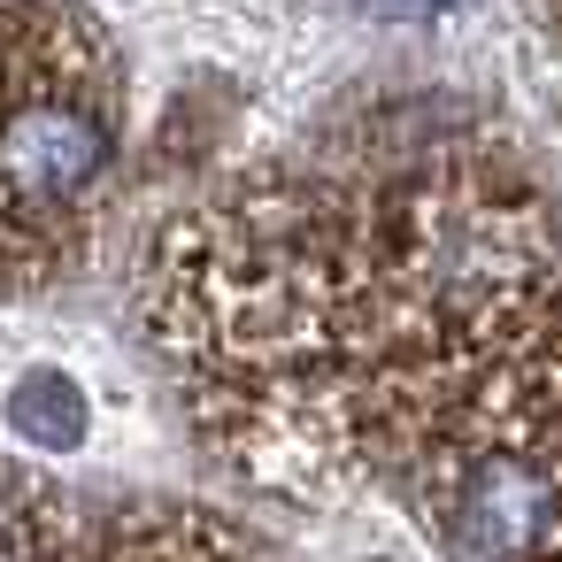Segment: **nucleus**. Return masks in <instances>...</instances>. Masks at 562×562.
I'll return each mask as SVG.
<instances>
[{"instance_id": "obj_3", "label": "nucleus", "mask_w": 562, "mask_h": 562, "mask_svg": "<svg viewBox=\"0 0 562 562\" xmlns=\"http://www.w3.org/2000/svg\"><path fill=\"white\" fill-rule=\"evenodd\" d=\"M9 424L32 439V447H78L86 439V393H78V378H63V370H24L16 378V393H9Z\"/></svg>"}, {"instance_id": "obj_1", "label": "nucleus", "mask_w": 562, "mask_h": 562, "mask_svg": "<svg viewBox=\"0 0 562 562\" xmlns=\"http://www.w3.org/2000/svg\"><path fill=\"white\" fill-rule=\"evenodd\" d=\"M109 170V124L86 101H32L0 124V193L24 209H63Z\"/></svg>"}, {"instance_id": "obj_2", "label": "nucleus", "mask_w": 562, "mask_h": 562, "mask_svg": "<svg viewBox=\"0 0 562 562\" xmlns=\"http://www.w3.org/2000/svg\"><path fill=\"white\" fill-rule=\"evenodd\" d=\"M454 516H462V539L477 554H547L554 547V501H547V470L516 462V454H485L462 470L454 485Z\"/></svg>"}]
</instances>
